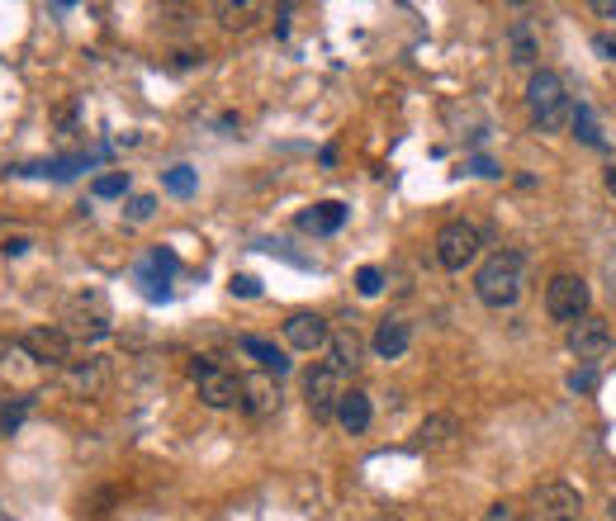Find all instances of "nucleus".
<instances>
[{
  "instance_id": "nucleus-16",
  "label": "nucleus",
  "mask_w": 616,
  "mask_h": 521,
  "mask_svg": "<svg viewBox=\"0 0 616 521\" xmlns=\"http://www.w3.org/2000/svg\"><path fill=\"white\" fill-rule=\"evenodd\" d=\"M105 379H109V365L100 356L72 360V365H67V389H76V394H100Z\"/></svg>"
},
{
  "instance_id": "nucleus-13",
  "label": "nucleus",
  "mask_w": 616,
  "mask_h": 521,
  "mask_svg": "<svg viewBox=\"0 0 616 521\" xmlns=\"http://www.w3.org/2000/svg\"><path fill=\"white\" fill-rule=\"evenodd\" d=\"M242 408L252 417H271L280 408V384L271 375H252L242 379Z\"/></svg>"
},
{
  "instance_id": "nucleus-9",
  "label": "nucleus",
  "mask_w": 616,
  "mask_h": 521,
  "mask_svg": "<svg viewBox=\"0 0 616 521\" xmlns=\"http://www.w3.org/2000/svg\"><path fill=\"white\" fill-rule=\"evenodd\" d=\"M569 351L583 360V365H593V360H602L607 351H612V327L602 323V318H579V323L569 327Z\"/></svg>"
},
{
  "instance_id": "nucleus-2",
  "label": "nucleus",
  "mask_w": 616,
  "mask_h": 521,
  "mask_svg": "<svg viewBox=\"0 0 616 521\" xmlns=\"http://www.w3.org/2000/svg\"><path fill=\"white\" fill-rule=\"evenodd\" d=\"M526 109H531V124L541 128V133H560V128L574 119L564 76L550 72V67H536L531 81H526Z\"/></svg>"
},
{
  "instance_id": "nucleus-6",
  "label": "nucleus",
  "mask_w": 616,
  "mask_h": 521,
  "mask_svg": "<svg viewBox=\"0 0 616 521\" xmlns=\"http://www.w3.org/2000/svg\"><path fill=\"white\" fill-rule=\"evenodd\" d=\"M545 313L569 327L579 323V318H588V280L583 275H555L545 285Z\"/></svg>"
},
{
  "instance_id": "nucleus-34",
  "label": "nucleus",
  "mask_w": 616,
  "mask_h": 521,
  "mask_svg": "<svg viewBox=\"0 0 616 521\" xmlns=\"http://www.w3.org/2000/svg\"><path fill=\"white\" fill-rule=\"evenodd\" d=\"M5 252H10V256H24V252H29V237H10V242H5Z\"/></svg>"
},
{
  "instance_id": "nucleus-35",
  "label": "nucleus",
  "mask_w": 616,
  "mask_h": 521,
  "mask_svg": "<svg viewBox=\"0 0 616 521\" xmlns=\"http://www.w3.org/2000/svg\"><path fill=\"white\" fill-rule=\"evenodd\" d=\"M593 10H598V15H607V19H616V0H598Z\"/></svg>"
},
{
  "instance_id": "nucleus-30",
  "label": "nucleus",
  "mask_w": 616,
  "mask_h": 521,
  "mask_svg": "<svg viewBox=\"0 0 616 521\" xmlns=\"http://www.w3.org/2000/svg\"><path fill=\"white\" fill-rule=\"evenodd\" d=\"M479 521H531V517H526V512H512L508 503H493V507H489V512H484V517H479Z\"/></svg>"
},
{
  "instance_id": "nucleus-27",
  "label": "nucleus",
  "mask_w": 616,
  "mask_h": 521,
  "mask_svg": "<svg viewBox=\"0 0 616 521\" xmlns=\"http://www.w3.org/2000/svg\"><path fill=\"white\" fill-rule=\"evenodd\" d=\"M152 209H157V199H152V195H133V199L124 204L128 223H147V218H152Z\"/></svg>"
},
{
  "instance_id": "nucleus-31",
  "label": "nucleus",
  "mask_w": 616,
  "mask_h": 521,
  "mask_svg": "<svg viewBox=\"0 0 616 521\" xmlns=\"http://www.w3.org/2000/svg\"><path fill=\"white\" fill-rule=\"evenodd\" d=\"M593 53H598L602 62H616V34H598V38H593Z\"/></svg>"
},
{
  "instance_id": "nucleus-10",
  "label": "nucleus",
  "mask_w": 616,
  "mask_h": 521,
  "mask_svg": "<svg viewBox=\"0 0 616 521\" xmlns=\"http://www.w3.org/2000/svg\"><path fill=\"white\" fill-rule=\"evenodd\" d=\"M176 252L171 247H157V252H147L143 256V266H138V285H143L147 299H171V275H176Z\"/></svg>"
},
{
  "instance_id": "nucleus-15",
  "label": "nucleus",
  "mask_w": 616,
  "mask_h": 521,
  "mask_svg": "<svg viewBox=\"0 0 616 521\" xmlns=\"http://www.w3.org/2000/svg\"><path fill=\"white\" fill-rule=\"evenodd\" d=\"M242 356H252L256 365H261V375H290V356H285V351H280V346L275 342H266V337H242Z\"/></svg>"
},
{
  "instance_id": "nucleus-7",
  "label": "nucleus",
  "mask_w": 616,
  "mask_h": 521,
  "mask_svg": "<svg viewBox=\"0 0 616 521\" xmlns=\"http://www.w3.org/2000/svg\"><path fill=\"white\" fill-rule=\"evenodd\" d=\"M583 498L569 484H541L531 488V521H579Z\"/></svg>"
},
{
  "instance_id": "nucleus-11",
  "label": "nucleus",
  "mask_w": 616,
  "mask_h": 521,
  "mask_svg": "<svg viewBox=\"0 0 616 521\" xmlns=\"http://www.w3.org/2000/svg\"><path fill=\"white\" fill-rule=\"evenodd\" d=\"M285 342L294 351H323L332 342V327H327L323 313H290L285 318Z\"/></svg>"
},
{
  "instance_id": "nucleus-1",
  "label": "nucleus",
  "mask_w": 616,
  "mask_h": 521,
  "mask_svg": "<svg viewBox=\"0 0 616 521\" xmlns=\"http://www.w3.org/2000/svg\"><path fill=\"white\" fill-rule=\"evenodd\" d=\"M526 289V252H517V247H503V252H493L484 266H479V275H474V294H479V304L484 308H512L517 299H522Z\"/></svg>"
},
{
  "instance_id": "nucleus-22",
  "label": "nucleus",
  "mask_w": 616,
  "mask_h": 521,
  "mask_svg": "<svg viewBox=\"0 0 616 521\" xmlns=\"http://www.w3.org/2000/svg\"><path fill=\"white\" fill-rule=\"evenodd\" d=\"M162 185H166V195L190 199V195H195V185H200V176H195L190 166H171V171L162 176Z\"/></svg>"
},
{
  "instance_id": "nucleus-33",
  "label": "nucleus",
  "mask_w": 616,
  "mask_h": 521,
  "mask_svg": "<svg viewBox=\"0 0 616 521\" xmlns=\"http://www.w3.org/2000/svg\"><path fill=\"white\" fill-rule=\"evenodd\" d=\"M15 351H19V342H10V337H0V370L10 365V356H15Z\"/></svg>"
},
{
  "instance_id": "nucleus-32",
  "label": "nucleus",
  "mask_w": 616,
  "mask_h": 521,
  "mask_svg": "<svg viewBox=\"0 0 616 521\" xmlns=\"http://www.w3.org/2000/svg\"><path fill=\"white\" fill-rule=\"evenodd\" d=\"M470 171H474V176H503V171H498V166H493L489 157H474V162H470Z\"/></svg>"
},
{
  "instance_id": "nucleus-26",
  "label": "nucleus",
  "mask_w": 616,
  "mask_h": 521,
  "mask_svg": "<svg viewBox=\"0 0 616 521\" xmlns=\"http://www.w3.org/2000/svg\"><path fill=\"white\" fill-rule=\"evenodd\" d=\"M574 128H579V138H583V143L602 147V133H598V124H593V109H588V105L574 109Z\"/></svg>"
},
{
  "instance_id": "nucleus-19",
  "label": "nucleus",
  "mask_w": 616,
  "mask_h": 521,
  "mask_svg": "<svg viewBox=\"0 0 616 521\" xmlns=\"http://www.w3.org/2000/svg\"><path fill=\"white\" fill-rule=\"evenodd\" d=\"M327 365H337L342 375H351V370L361 365V337H356V327L332 332V342H327Z\"/></svg>"
},
{
  "instance_id": "nucleus-18",
  "label": "nucleus",
  "mask_w": 616,
  "mask_h": 521,
  "mask_svg": "<svg viewBox=\"0 0 616 521\" xmlns=\"http://www.w3.org/2000/svg\"><path fill=\"white\" fill-rule=\"evenodd\" d=\"M455 436H460V422H455L451 413H427L422 417V427H417V446L441 450V446H451Z\"/></svg>"
},
{
  "instance_id": "nucleus-4",
  "label": "nucleus",
  "mask_w": 616,
  "mask_h": 521,
  "mask_svg": "<svg viewBox=\"0 0 616 521\" xmlns=\"http://www.w3.org/2000/svg\"><path fill=\"white\" fill-rule=\"evenodd\" d=\"M346 398V375L337 370V365H313L304 375V403L308 413H313V422H327V417H337V403Z\"/></svg>"
},
{
  "instance_id": "nucleus-8",
  "label": "nucleus",
  "mask_w": 616,
  "mask_h": 521,
  "mask_svg": "<svg viewBox=\"0 0 616 521\" xmlns=\"http://www.w3.org/2000/svg\"><path fill=\"white\" fill-rule=\"evenodd\" d=\"M19 351L38 365H72V337L67 327H34L19 337Z\"/></svg>"
},
{
  "instance_id": "nucleus-3",
  "label": "nucleus",
  "mask_w": 616,
  "mask_h": 521,
  "mask_svg": "<svg viewBox=\"0 0 616 521\" xmlns=\"http://www.w3.org/2000/svg\"><path fill=\"white\" fill-rule=\"evenodd\" d=\"M479 247H484V233H479V223H470V218H451V223H441V233H436V261L446 270L474 266Z\"/></svg>"
},
{
  "instance_id": "nucleus-29",
  "label": "nucleus",
  "mask_w": 616,
  "mask_h": 521,
  "mask_svg": "<svg viewBox=\"0 0 616 521\" xmlns=\"http://www.w3.org/2000/svg\"><path fill=\"white\" fill-rule=\"evenodd\" d=\"M228 289H233L237 299H256V294H261V280H256V275H233Z\"/></svg>"
},
{
  "instance_id": "nucleus-25",
  "label": "nucleus",
  "mask_w": 616,
  "mask_h": 521,
  "mask_svg": "<svg viewBox=\"0 0 616 521\" xmlns=\"http://www.w3.org/2000/svg\"><path fill=\"white\" fill-rule=\"evenodd\" d=\"M380 289H384V270L380 266H361V270H356V294H361V299H375Z\"/></svg>"
},
{
  "instance_id": "nucleus-12",
  "label": "nucleus",
  "mask_w": 616,
  "mask_h": 521,
  "mask_svg": "<svg viewBox=\"0 0 616 521\" xmlns=\"http://www.w3.org/2000/svg\"><path fill=\"white\" fill-rule=\"evenodd\" d=\"M408 346H413V323H408V318H384V323L375 327V337H370V351L380 360H399Z\"/></svg>"
},
{
  "instance_id": "nucleus-28",
  "label": "nucleus",
  "mask_w": 616,
  "mask_h": 521,
  "mask_svg": "<svg viewBox=\"0 0 616 521\" xmlns=\"http://www.w3.org/2000/svg\"><path fill=\"white\" fill-rule=\"evenodd\" d=\"M569 389H574V394H593V389H598V370H593V365L574 370V375H569Z\"/></svg>"
},
{
  "instance_id": "nucleus-24",
  "label": "nucleus",
  "mask_w": 616,
  "mask_h": 521,
  "mask_svg": "<svg viewBox=\"0 0 616 521\" xmlns=\"http://www.w3.org/2000/svg\"><path fill=\"white\" fill-rule=\"evenodd\" d=\"M252 15H261V5H218V19H223V29H247Z\"/></svg>"
},
{
  "instance_id": "nucleus-20",
  "label": "nucleus",
  "mask_w": 616,
  "mask_h": 521,
  "mask_svg": "<svg viewBox=\"0 0 616 521\" xmlns=\"http://www.w3.org/2000/svg\"><path fill=\"white\" fill-rule=\"evenodd\" d=\"M508 57H512V67H536L541 43H536V34H531V24H512L508 29Z\"/></svg>"
},
{
  "instance_id": "nucleus-14",
  "label": "nucleus",
  "mask_w": 616,
  "mask_h": 521,
  "mask_svg": "<svg viewBox=\"0 0 616 521\" xmlns=\"http://www.w3.org/2000/svg\"><path fill=\"white\" fill-rule=\"evenodd\" d=\"M346 223V204L342 199H323V204H313V209H304L299 214V228L313 237H327V233H337Z\"/></svg>"
},
{
  "instance_id": "nucleus-5",
  "label": "nucleus",
  "mask_w": 616,
  "mask_h": 521,
  "mask_svg": "<svg viewBox=\"0 0 616 521\" xmlns=\"http://www.w3.org/2000/svg\"><path fill=\"white\" fill-rule=\"evenodd\" d=\"M190 379H195V389H200V403L204 408H242V379L228 375L223 365L214 360H195L190 365Z\"/></svg>"
},
{
  "instance_id": "nucleus-37",
  "label": "nucleus",
  "mask_w": 616,
  "mask_h": 521,
  "mask_svg": "<svg viewBox=\"0 0 616 521\" xmlns=\"http://www.w3.org/2000/svg\"><path fill=\"white\" fill-rule=\"evenodd\" d=\"M375 521H399V517H375Z\"/></svg>"
},
{
  "instance_id": "nucleus-39",
  "label": "nucleus",
  "mask_w": 616,
  "mask_h": 521,
  "mask_svg": "<svg viewBox=\"0 0 616 521\" xmlns=\"http://www.w3.org/2000/svg\"><path fill=\"white\" fill-rule=\"evenodd\" d=\"M0 521H10V512H0Z\"/></svg>"
},
{
  "instance_id": "nucleus-21",
  "label": "nucleus",
  "mask_w": 616,
  "mask_h": 521,
  "mask_svg": "<svg viewBox=\"0 0 616 521\" xmlns=\"http://www.w3.org/2000/svg\"><path fill=\"white\" fill-rule=\"evenodd\" d=\"M34 408V394H0V436H15Z\"/></svg>"
},
{
  "instance_id": "nucleus-38",
  "label": "nucleus",
  "mask_w": 616,
  "mask_h": 521,
  "mask_svg": "<svg viewBox=\"0 0 616 521\" xmlns=\"http://www.w3.org/2000/svg\"><path fill=\"white\" fill-rule=\"evenodd\" d=\"M612 521H616V498H612Z\"/></svg>"
},
{
  "instance_id": "nucleus-36",
  "label": "nucleus",
  "mask_w": 616,
  "mask_h": 521,
  "mask_svg": "<svg viewBox=\"0 0 616 521\" xmlns=\"http://www.w3.org/2000/svg\"><path fill=\"white\" fill-rule=\"evenodd\" d=\"M607 195H612V199H616V162H612V166H607Z\"/></svg>"
},
{
  "instance_id": "nucleus-23",
  "label": "nucleus",
  "mask_w": 616,
  "mask_h": 521,
  "mask_svg": "<svg viewBox=\"0 0 616 521\" xmlns=\"http://www.w3.org/2000/svg\"><path fill=\"white\" fill-rule=\"evenodd\" d=\"M91 195L95 199H124L128 195V171H105V176H95Z\"/></svg>"
},
{
  "instance_id": "nucleus-17",
  "label": "nucleus",
  "mask_w": 616,
  "mask_h": 521,
  "mask_svg": "<svg viewBox=\"0 0 616 521\" xmlns=\"http://www.w3.org/2000/svg\"><path fill=\"white\" fill-rule=\"evenodd\" d=\"M370 417H375V408H370V394H361V389H346V398L337 403V422H342V432L361 436L365 427H370Z\"/></svg>"
}]
</instances>
